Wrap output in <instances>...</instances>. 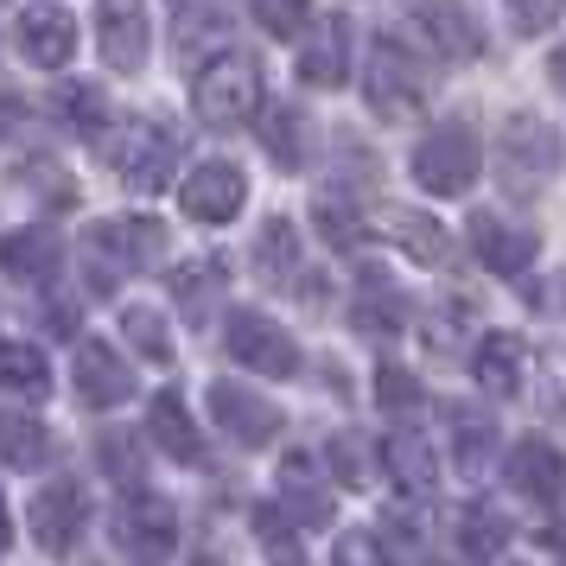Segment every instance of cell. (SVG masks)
<instances>
[{"label":"cell","instance_id":"40","mask_svg":"<svg viewBox=\"0 0 566 566\" xmlns=\"http://www.w3.org/2000/svg\"><path fill=\"white\" fill-rule=\"evenodd\" d=\"M376 401L401 413V408H413V401H420V382H413L401 363H382V369H376Z\"/></svg>","mask_w":566,"mask_h":566},{"label":"cell","instance_id":"5","mask_svg":"<svg viewBox=\"0 0 566 566\" xmlns=\"http://www.w3.org/2000/svg\"><path fill=\"white\" fill-rule=\"evenodd\" d=\"M478 172H484V147H478V134L464 122H446V128H433L413 147V179L433 198H464L478 185Z\"/></svg>","mask_w":566,"mask_h":566},{"label":"cell","instance_id":"34","mask_svg":"<svg viewBox=\"0 0 566 566\" xmlns=\"http://www.w3.org/2000/svg\"><path fill=\"white\" fill-rule=\"evenodd\" d=\"M122 337H128L147 363H172V332H166V318H159L154 306H128L122 312Z\"/></svg>","mask_w":566,"mask_h":566},{"label":"cell","instance_id":"12","mask_svg":"<svg viewBox=\"0 0 566 566\" xmlns=\"http://www.w3.org/2000/svg\"><path fill=\"white\" fill-rule=\"evenodd\" d=\"M464 242H471V255L484 261L490 274H503V281L528 274V268H535V249H541L535 230H515L510 217H496V210H471Z\"/></svg>","mask_w":566,"mask_h":566},{"label":"cell","instance_id":"1","mask_svg":"<svg viewBox=\"0 0 566 566\" xmlns=\"http://www.w3.org/2000/svg\"><path fill=\"white\" fill-rule=\"evenodd\" d=\"M261 103H268V71H261L255 52H230V45H223V52L191 77V108H198V122L217 128V134L249 128L261 115Z\"/></svg>","mask_w":566,"mask_h":566},{"label":"cell","instance_id":"3","mask_svg":"<svg viewBox=\"0 0 566 566\" xmlns=\"http://www.w3.org/2000/svg\"><path fill=\"white\" fill-rule=\"evenodd\" d=\"M560 134L547 128L541 115H510L503 122V147H496V172H503V191L510 198H541L547 191V179L560 172Z\"/></svg>","mask_w":566,"mask_h":566},{"label":"cell","instance_id":"28","mask_svg":"<svg viewBox=\"0 0 566 566\" xmlns=\"http://www.w3.org/2000/svg\"><path fill=\"white\" fill-rule=\"evenodd\" d=\"M401 325H408V300H401V293H395L382 274H369V281H363V293H357V332L395 337Z\"/></svg>","mask_w":566,"mask_h":566},{"label":"cell","instance_id":"26","mask_svg":"<svg viewBox=\"0 0 566 566\" xmlns=\"http://www.w3.org/2000/svg\"><path fill=\"white\" fill-rule=\"evenodd\" d=\"M0 459L13 464V471H39V464L52 459V433L32 420V413H0Z\"/></svg>","mask_w":566,"mask_h":566},{"label":"cell","instance_id":"31","mask_svg":"<svg viewBox=\"0 0 566 566\" xmlns=\"http://www.w3.org/2000/svg\"><path fill=\"white\" fill-rule=\"evenodd\" d=\"M223 39H230V7H210V0H191L185 20L172 27V45L185 57H198L205 45H223Z\"/></svg>","mask_w":566,"mask_h":566},{"label":"cell","instance_id":"19","mask_svg":"<svg viewBox=\"0 0 566 566\" xmlns=\"http://www.w3.org/2000/svg\"><path fill=\"white\" fill-rule=\"evenodd\" d=\"M261 147L281 172H300L312 159V115L300 103H268L261 108Z\"/></svg>","mask_w":566,"mask_h":566},{"label":"cell","instance_id":"21","mask_svg":"<svg viewBox=\"0 0 566 566\" xmlns=\"http://www.w3.org/2000/svg\"><path fill=\"white\" fill-rule=\"evenodd\" d=\"M522 369H528V350H522L515 332H490L478 344V357H471V376H478L484 395H515L522 388Z\"/></svg>","mask_w":566,"mask_h":566},{"label":"cell","instance_id":"32","mask_svg":"<svg viewBox=\"0 0 566 566\" xmlns=\"http://www.w3.org/2000/svg\"><path fill=\"white\" fill-rule=\"evenodd\" d=\"M57 122H64V128H77V134H90V140H103V134H108L103 90H96V83H64V90H57Z\"/></svg>","mask_w":566,"mask_h":566},{"label":"cell","instance_id":"6","mask_svg":"<svg viewBox=\"0 0 566 566\" xmlns=\"http://www.w3.org/2000/svg\"><path fill=\"white\" fill-rule=\"evenodd\" d=\"M108 535H115V547H122L128 560L159 566L172 547H179V515H172V503H159V496H147V490H134L128 503L115 510Z\"/></svg>","mask_w":566,"mask_h":566},{"label":"cell","instance_id":"33","mask_svg":"<svg viewBox=\"0 0 566 566\" xmlns=\"http://www.w3.org/2000/svg\"><path fill=\"white\" fill-rule=\"evenodd\" d=\"M0 388H13V395H45V388H52V363L39 357L32 344H0Z\"/></svg>","mask_w":566,"mask_h":566},{"label":"cell","instance_id":"14","mask_svg":"<svg viewBox=\"0 0 566 566\" xmlns=\"http://www.w3.org/2000/svg\"><path fill=\"white\" fill-rule=\"evenodd\" d=\"M210 420L235 446H268V439L281 433V408H268L255 388H242V382H210Z\"/></svg>","mask_w":566,"mask_h":566},{"label":"cell","instance_id":"2","mask_svg":"<svg viewBox=\"0 0 566 566\" xmlns=\"http://www.w3.org/2000/svg\"><path fill=\"white\" fill-rule=\"evenodd\" d=\"M166 223L159 217H122V223H90L83 235V261H90V286L108 293L128 268H154L166 255Z\"/></svg>","mask_w":566,"mask_h":566},{"label":"cell","instance_id":"9","mask_svg":"<svg viewBox=\"0 0 566 566\" xmlns=\"http://www.w3.org/2000/svg\"><path fill=\"white\" fill-rule=\"evenodd\" d=\"M223 344H230V357L242 363V369H255V376H274V382L300 376V344H293L274 318H261V312H230Z\"/></svg>","mask_w":566,"mask_h":566},{"label":"cell","instance_id":"36","mask_svg":"<svg viewBox=\"0 0 566 566\" xmlns=\"http://www.w3.org/2000/svg\"><path fill=\"white\" fill-rule=\"evenodd\" d=\"M503 13H510L515 39H541L566 20V0H503Z\"/></svg>","mask_w":566,"mask_h":566},{"label":"cell","instance_id":"18","mask_svg":"<svg viewBox=\"0 0 566 566\" xmlns=\"http://www.w3.org/2000/svg\"><path fill=\"white\" fill-rule=\"evenodd\" d=\"M510 484H515V496H528V503H560L566 496V459L547 439H515Z\"/></svg>","mask_w":566,"mask_h":566},{"label":"cell","instance_id":"10","mask_svg":"<svg viewBox=\"0 0 566 566\" xmlns=\"http://www.w3.org/2000/svg\"><path fill=\"white\" fill-rule=\"evenodd\" d=\"M350 52H357V20L350 13H318L312 32L300 39V83L337 90V83L350 77Z\"/></svg>","mask_w":566,"mask_h":566},{"label":"cell","instance_id":"4","mask_svg":"<svg viewBox=\"0 0 566 566\" xmlns=\"http://www.w3.org/2000/svg\"><path fill=\"white\" fill-rule=\"evenodd\" d=\"M103 159L134 185V191H159V185L172 179V166H179V128L159 122V115H134L128 128H115Z\"/></svg>","mask_w":566,"mask_h":566},{"label":"cell","instance_id":"37","mask_svg":"<svg viewBox=\"0 0 566 566\" xmlns=\"http://www.w3.org/2000/svg\"><path fill=\"white\" fill-rule=\"evenodd\" d=\"M325 459H332L337 484H369V471H376V452L363 446V433H337Z\"/></svg>","mask_w":566,"mask_h":566},{"label":"cell","instance_id":"15","mask_svg":"<svg viewBox=\"0 0 566 566\" xmlns=\"http://www.w3.org/2000/svg\"><path fill=\"white\" fill-rule=\"evenodd\" d=\"M83 522H90V503H83V484H71V478H57L32 496V535L45 554H71Z\"/></svg>","mask_w":566,"mask_h":566},{"label":"cell","instance_id":"43","mask_svg":"<svg viewBox=\"0 0 566 566\" xmlns=\"http://www.w3.org/2000/svg\"><path fill=\"white\" fill-rule=\"evenodd\" d=\"M255 528H261V535H268V547H274L281 560H293V535H286L281 510H261V515H255Z\"/></svg>","mask_w":566,"mask_h":566},{"label":"cell","instance_id":"45","mask_svg":"<svg viewBox=\"0 0 566 566\" xmlns=\"http://www.w3.org/2000/svg\"><path fill=\"white\" fill-rule=\"evenodd\" d=\"M547 77H554V90H566V45L554 57H547Z\"/></svg>","mask_w":566,"mask_h":566},{"label":"cell","instance_id":"39","mask_svg":"<svg viewBox=\"0 0 566 566\" xmlns=\"http://www.w3.org/2000/svg\"><path fill=\"white\" fill-rule=\"evenodd\" d=\"M103 471H115V484L140 490V478H147V464H140V446H134L128 433H103Z\"/></svg>","mask_w":566,"mask_h":566},{"label":"cell","instance_id":"11","mask_svg":"<svg viewBox=\"0 0 566 566\" xmlns=\"http://www.w3.org/2000/svg\"><path fill=\"white\" fill-rule=\"evenodd\" d=\"M179 205L191 223H235L242 205H249V179H242V166L235 159H205L191 179H185Z\"/></svg>","mask_w":566,"mask_h":566},{"label":"cell","instance_id":"44","mask_svg":"<svg viewBox=\"0 0 566 566\" xmlns=\"http://www.w3.org/2000/svg\"><path fill=\"white\" fill-rule=\"evenodd\" d=\"M45 325H52V332H77V306H71V300H52V306H45Z\"/></svg>","mask_w":566,"mask_h":566},{"label":"cell","instance_id":"20","mask_svg":"<svg viewBox=\"0 0 566 566\" xmlns=\"http://www.w3.org/2000/svg\"><path fill=\"white\" fill-rule=\"evenodd\" d=\"M57 261H64V249H57V235L52 230H13V235H0V268H7V281H52L57 274Z\"/></svg>","mask_w":566,"mask_h":566},{"label":"cell","instance_id":"47","mask_svg":"<svg viewBox=\"0 0 566 566\" xmlns=\"http://www.w3.org/2000/svg\"><path fill=\"white\" fill-rule=\"evenodd\" d=\"M7 535H13V528H7V503H0V554H7Z\"/></svg>","mask_w":566,"mask_h":566},{"label":"cell","instance_id":"42","mask_svg":"<svg viewBox=\"0 0 566 566\" xmlns=\"http://www.w3.org/2000/svg\"><path fill=\"white\" fill-rule=\"evenodd\" d=\"M318 235H325V242H332V249H350V242H357V223H350V217H344V205H318Z\"/></svg>","mask_w":566,"mask_h":566},{"label":"cell","instance_id":"46","mask_svg":"<svg viewBox=\"0 0 566 566\" xmlns=\"http://www.w3.org/2000/svg\"><path fill=\"white\" fill-rule=\"evenodd\" d=\"M547 541H554V547H566V515L554 522V528H547Z\"/></svg>","mask_w":566,"mask_h":566},{"label":"cell","instance_id":"17","mask_svg":"<svg viewBox=\"0 0 566 566\" xmlns=\"http://www.w3.org/2000/svg\"><path fill=\"white\" fill-rule=\"evenodd\" d=\"M20 52H27V64H39V71H64L71 57H77V20L64 13V7H27L20 13Z\"/></svg>","mask_w":566,"mask_h":566},{"label":"cell","instance_id":"29","mask_svg":"<svg viewBox=\"0 0 566 566\" xmlns=\"http://www.w3.org/2000/svg\"><path fill=\"white\" fill-rule=\"evenodd\" d=\"M503 547H510V522H503V510H490V503L459 510V554L464 560H496Z\"/></svg>","mask_w":566,"mask_h":566},{"label":"cell","instance_id":"30","mask_svg":"<svg viewBox=\"0 0 566 566\" xmlns=\"http://www.w3.org/2000/svg\"><path fill=\"white\" fill-rule=\"evenodd\" d=\"M388 235H395L413 261H427V268H439V261L452 255V235L439 230L433 217H420V210H395V217H388Z\"/></svg>","mask_w":566,"mask_h":566},{"label":"cell","instance_id":"8","mask_svg":"<svg viewBox=\"0 0 566 566\" xmlns=\"http://www.w3.org/2000/svg\"><path fill=\"white\" fill-rule=\"evenodd\" d=\"M363 96H369V108L376 115H408V108H420V96H427V77L413 71V57L395 45V39H376L369 52H363Z\"/></svg>","mask_w":566,"mask_h":566},{"label":"cell","instance_id":"41","mask_svg":"<svg viewBox=\"0 0 566 566\" xmlns=\"http://www.w3.org/2000/svg\"><path fill=\"white\" fill-rule=\"evenodd\" d=\"M337 566H388V554H382V541L376 535H363V528H350V535H337V554H332Z\"/></svg>","mask_w":566,"mask_h":566},{"label":"cell","instance_id":"38","mask_svg":"<svg viewBox=\"0 0 566 566\" xmlns=\"http://www.w3.org/2000/svg\"><path fill=\"white\" fill-rule=\"evenodd\" d=\"M255 20L274 39H300L312 27V0H255Z\"/></svg>","mask_w":566,"mask_h":566},{"label":"cell","instance_id":"22","mask_svg":"<svg viewBox=\"0 0 566 566\" xmlns=\"http://www.w3.org/2000/svg\"><path fill=\"white\" fill-rule=\"evenodd\" d=\"M147 433H154V446L166 459H179V464L205 459V439H198V427H191V413H185L179 395H159L154 408H147Z\"/></svg>","mask_w":566,"mask_h":566},{"label":"cell","instance_id":"24","mask_svg":"<svg viewBox=\"0 0 566 566\" xmlns=\"http://www.w3.org/2000/svg\"><path fill=\"white\" fill-rule=\"evenodd\" d=\"M255 274L268 286H293V274H300V230L286 223V217H268L255 235Z\"/></svg>","mask_w":566,"mask_h":566},{"label":"cell","instance_id":"27","mask_svg":"<svg viewBox=\"0 0 566 566\" xmlns=\"http://www.w3.org/2000/svg\"><path fill=\"white\" fill-rule=\"evenodd\" d=\"M223 281H230V268L217 255H205V261H185L179 274H172V300H179V312L185 318H205L210 312V300L223 293Z\"/></svg>","mask_w":566,"mask_h":566},{"label":"cell","instance_id":"16","mask_svg":"<svg viewBox=\"0 0 566 566\" xmlns=\"http://www.w3.org/2000/svg\"><path fill=\"white\" fill-rule=\"evenodd\" d=\"M71 382H77V401L83 408H122L134 395V369L128 357H115L108 344H77V363H71Z\"/></svg>","mask_w":566,"mask_h":566},{"label":"cell","instance_id":"13","mask_svg":"<svg viewBox=\"0 0 566 566\" xmlns=\"http://www.w3.org/2000/svg\"><path fill=\"white\" fill-rule=\"evenodd\" d=\"M413 32L439 57H484V27H478V13L464 0H420L413 7Z\"/></svg>","mask_w":566,"mask_h":566},{"label":"cell","instance_id":"7","mask_svg":"<svg viewBox=\"0 0 566 566\" xmlns=\"http://www.w3.org/2000/svg\"><path fill=\"white\" fill-rule=\"evenodd\" d=\"M96 45H103V64L115 77H140L147 71V52H154L147 0H103L96 7Z\"/></svg>","mask_w":566,"mask_h":566},{"label":"cell","instance_id":"25","mask_svg":"<svg viewBox=\"0 0 566 566\" xmlns=\"http://www.w3.org/2000/svg\"><path fill=\"white\" fill-rule=\"evenodd\" d=\"M382 459H388V478L401 490H433V478H439V464H433V446L420 433H388V446H382Z\"/></svg>","mask_w":566,"mask_h":566},{"label":"cell","instance_id":"23","mask_svg":"<svg viewBox=\"0 0 566 566\" xmlns=\"http://www.w3.org/2000/svg\"><path fill=\"white\" fill-rule=\"evenodd\" d=\"M281 503L293 510V522H332V490L318 484V464L306 459V452H293V459L281 464Z\"/></svg>","mask_w":566,"mask_h":566},{"label":"cell","instance_id":"35","mask_svg":"<svg viewBox=\"0 0 566 566\" xmlns=\"http://www.w3.org/2000/svg\"><path fill=\"white\" fill-rule=\"evenodd\" d=\"M452 446H459V464H464V471H484V459L496 452V433H490L484 413L452 408Z\"/></svg>","mask_w":566,"mask_h":566}]
</instances>
